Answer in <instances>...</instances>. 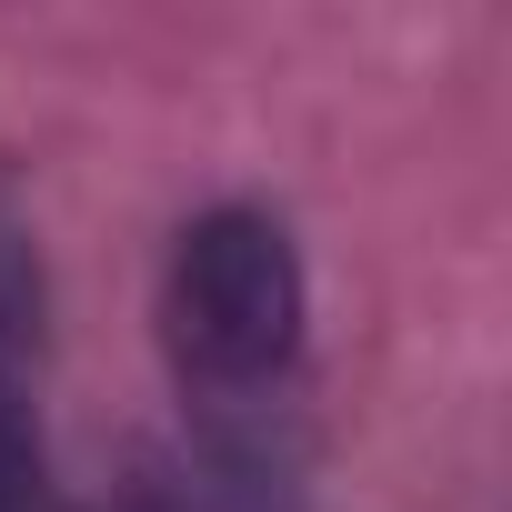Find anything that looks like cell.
Wrapping results in <instances>:
<instances>
[{
  "label": "cell",
  "instance_id": "277c9868",
  "mask_svg": "<svg viewBox=\"0 0 512 512\" xmlns=\"http://www.w3.org/2000/svg\"><path fill=\"white\" fill-rule=\"evenodd\" d=\"M111 512H201V502H191V482H171V472H141V482H131Z\"/></svg>",
  "mask_w": 512,
  "mask_h": 512
},
{
  "label": "cell",
  "instance_id": "7a4b0ae2",
  "mask_svg": "<svg viewBox=\"0 0 512 512\" xmlns=\"http://www.w3.org/2000/svg\"><path fill=\"white\" fill-rule=\"evenodd\" d=\"M0 512H81L51 462V262L0 201Z\"/></svg>",
  "mask_w": 512,
  "mask_h": 512
},
{
  "label": "cell",
  "instance_id": "3957f363",
  "mask_svg": "<svg viewBox=\"0 0 512 512\" xmlns=\"http://www.w3.org/2000/svg\"><path fill=\"white\" fill-rule=\"evenodd\" d=\"M191 502L201 512H312L302 472H191Z\"/></svg>",
  "mask_w": 512,
  "mask_h": 512
},
{
  "label": "cell",
  "instance_id": "6da1fadb",
  "mask_svg": "<svg viewBox=\"0 0 512 512\" xmlns=\"http://www.w3.org/2000/svg\"><path fill=\"white\" fill-rule=\"evenodd\" d=\"M161 362L191 402L201 472H302L312 272L272 201H201L161 251Z\"/></svg>",
  "mask_w": 512,
  "mask_h": 512
}]
</instances>
